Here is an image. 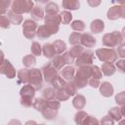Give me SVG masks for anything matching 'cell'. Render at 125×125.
I'll return each mask as SVG.
<instances>
[{
    "label": "cell",
    "instance_id": "7dc6e473",
    "mask_svg": "<svg viewBox=\"0 0 125 125\" xmlns=\"http://www.w3.org/2000/svg\"><path fill=\"white\" fill-rule=\"evenodd\" d=\"M88 84L93 88H98L100 86V79H97V78H94V77H90L88 79Z\"/></svg>",
    "mask_w": 125,
    "mask_h": 125
},
{
    "label": "cell",
    "instance_id": "74e56055",
    "mask_svg": "<svg viewBox=\"0 0 125 125\" xmlns=\"http://www.w3.org/2000/svg\"><path fill=\"white\" fill-rule=\"evenodd\" d=\"M71 28L77 32H80V31H83L85 29V23L82 21H79V20H76V21H73L71 22Z\"/></svg>",
    "mask_w": 125,
    "mask_h": 125
},
{
    "label": "cell",
    "instance_id": "d6a6232c",
    "mask_svg": "<svg viewBox=\"0 0 125 125\" xmlns=\"http://www.w3.org/2000/svg\"><path fill=\"white\" fill-rule=\"evenodd\" d=\"M22 63L25 67H32L36 63V59L33 55H26L22 59Z\"/></svg>",
    "mask_w": 125,
    "mask_h": 125
},
{
    "label": "cell",
    "instance_id": "bcb514c9",
    "mask_svg": "<svg viewBox=\"0 0 125 125\" xmlns=\"http://www.w3.org/2000/svg\"><path fill=\"white\" fill-rule=\"evenodd\" d=\"M115 102L117 104L122 105L125 104V92H120L115 96Z\"/></svg>",
    "mask_w": 125,
    "mask_h": 125
},
{
    "label": "cell",
    "instance_id": "4fadbf2b",
    "mask_svg": "<svg viewBox=\"0 0 125 125\" xmlns=\"http://www.w3.org/2000/svg\"><path fill=\"white\" fill-rule=\"evenodd\" d=\"M0 73L4 74L9 79H13L16 77V69L8 60H4L3 63L0 65Z\"/></svg>",
    "mask_w": 125,
    "mask_h": 125
},
{
    "label": "cell",
    "instance_id": "1f68e13d",
    "mask_svg": "<svg viewBox=\"0 0 125 125\" xmlns=\"http://www.w3.org/2000/svg\"><path fill=\"white\" fill-rule=\"evenodd\" d=\"M64 90L66 91V93L68 94V96H75L76 95V92H77V88L75 86V84L73 83V81L69 80L67 82H65V85H64Z\"/></svg>",
    "mask_w": 125,
    "mask_h": 125
},
{
    "label": "cell",
    "instance_id": "277c9868",
    "mask_svg": "<svg viewBox=\"0 0 125 125\" xmlns=\"http://www.w3.org/2000/svg\"><path fill=\"white\" fill-rule=\"evenodd\" d=\"M96 55L101 62H114L117 61L118 55L113 48H100L96 50Z\"/></svg>",
    "mask_w": 125,
    "mask_h": 125
},
{
    "label": "cell",
    "instance_id": "ba28073f",
    "mask_svg": "<svg viewBox=\"0 0 125 125\" xmlns=\"http://www.w3.org/2000/svg\"><path fill=\"white\" fill-rule=\"evenodd\" d=\"M74 62V58L69 54V52H66L62 55H58L53 58L52 64L57 69H62L64 64H70Z\"/></svg>",
    "mask_w": 125,
    "mask_h": 125
},
{
    "label": "cell",
    "instance_id": "ab89813d",
    "mask_svg": "<svg viewBox=\"0 0 125 125\" xmlns=\"http://www.w3.org/2000/svg\"><path fill=\"white\" fill-rule=\"evenodd\" d=\"M87 116V113L85 112V111H83V110H79V111H77L76 113H75V115H74V121H75V123L76 124H83V121H84V119H85V117Z\"/></svg>",
    "mask_w": 125,
    "mask_h": 125
},
{
    "label": "cell",
    "instance_id": "d590c367",
    "mask_svg": "<svg viewBox=\"0 0 125 125\" xmlns=\"http://www.w3.org/2000/svg\"><path fill=\"white\" fill-rule=\"evenodd\" d=\"M59 6L56 4V3H53V2H50L48 4H46L45 6V12L46 14H51V15H54V14H58L59 13Z\"/></svg>",
    "mask_w": 125,
    "mask_h": 125
},
{
    "label": "cell",
    "instance_id": "7c38bea8",
    "mask_svg": "<svg viewBox=\"0 0 125 125\" xmlns=\"http://www.w3.org/2000/svg\"><path fill=\"white\" fill-rule=\"evenodd\" d=\"M41 71H42L43 79H44L46 82H48V83H50V82L52 81V79H53L56 75H58V69L52 64V62H49V63L45 64V65L42 67Z\"/></svg>",
    "mask_w": 125,
    "mask_h": 125
},
{
    "label": "cell",
    "instance_id": "ee69618b",
    "mask_svg": "<svg viewBox=\"0 0 125 125\" xmlns=\"http://www.w3.org/2000/svg\"><path fill=\"white\" fill-rule=\"evenodd\" d=\"M10 24H11V22H10L8 17L5 15H0V27L7 29L10 27Z\"/></svg>",
    "mask_w": 125,
    "mask_h": 125
},
{
    "label": "cell",
    "instance_id": "3957f363",
    "mask_svg": "<svg viewBox=\"0 0 125 125\" xmlns=\"http://www.w3.org/2000/svg\"><path fill=\"white\" fill-rule=\"evenodd\" d=\"M123 43V34L120 31H112L103 36V44L105 47H117Z\"/></svg>",
    "mask_w": 125,
    "mask_h": 125
},
{
    "label": "cell",
    "instance_id": "f5cc1de1",
    "mask_svg": "<svg viewBox=\"0 0 125 125\" xmlns=\"http://www.w3.org/2000/svg\"><path fill=\"white\" fill-rule=\"evenodd\" d=\"M4 53H3V51L2 50H0V65L3 63V62H4Z\"/></svg>",
    "mask_w": 125,
    "mask_h": 125
},
{
    "label": "cell",
    "instance_id": "4316f807",
    "mask_svg": "<svg viewBox=\"0 0 125 125\" xmlns=\"http://www.w3.org/2000/svg\"><path fill=\"white\" fill-rule=\"evenodd\" d=\"M50 83H51V85L53 86V88H54V89L59 90V89H61V88H63V87H64V85H65V80H64L63 78H62L61 76L56 75V76L52 79V81H51Z\"/></svg>",
    "mask_w": 125,
    "mask_h": 125
},
{
    "label": "cell",
    "instance_id": "9a60e30c",
    "mask_svg": "<svg viewBox=\"0 0 125 125\" xmlns=\"http://www.w3.org/2000/svg\"><path fill=\"white\" fill-rule=\"evenodd\" d=\"M96 38H94L91 34L89 33H82L81 35V39H80V44L83 47H88V48H92L96 45Z\"/></svg>",
    "mask_w": 125,
    "mask_h": 125
},
{
    "label": "cell",
    "instance_id": "83f0119b",
    "mask_svg": "<svg viewBox=\"0 0 125 125\" xmlns=\"http://www.w3.org/2000/svg\"><path fill=\"white\" fill-rule=\"evenodd\" d=\"M56 94H57V90L54 89L53 87L45 88L42 92V96L45 100H54V99H56Z\"/></svg>",
    "mask_w": 125,
    "mask_h": 125
},
{
    "label": "cell",
    "instance_id": "cb8c5ba5",
    "mask_svg": "<svg viewBox=\"0 0 125 125\" xmlns=\"http://www.w3.org/2000/svg\"><path fill=\"white\" fill-rule=\"evenodd\" d=\"M30 15L34 20L40 21L44 18V10L40 6H33V8L30 11Z\"/></svg>",
    "mask_w": 125,
    "mask_h": 125
},
{
    "label": "cell",
    "instance_id": "6da1fadb",
    "mask_svg": "<svg viewBox=\"0 0 125 125\" xmlns=\"http://www.w3.org/2000/svg\"><path fill=\"white\" fill-rule=\"evenodd\" d=\"M78 67V70H75L72 81L77 89H82L88 84V79L91 77V65H82Z\"/></svg>",
    "mask_w": 125,
    "mask_h": 125
},
{
    "label": "cell",
    "instance_id": "484cf974",
    "mask_svg": "<svg viewBox=\"0 0 125 125\" xmlns=\"http://www.w3.org/2000/svg\"><path fill=\"white\" fill-rule=\"evenodd\" d=\"M52 34L50 33V31L47 29V27L43 24V25H39L36 29V36L40 39H46L49 38Z\"/></svg>",
    "mask_w": 125,
    "mask_h": 125
},
{
    "label": "cell",
    "instance_id": "5b68a950",
    "mask_svg": "<svg viewBox=\"0 0 125 125\" xmlns=\"http://www.w3.org/2000/svg\"><path fill=\"white\" fill-rule=\"evenodd\" d=\"M44 21H45L44 25L47 27V29L50 31L52 35L58 33L60 28V23H61L60 17L58 14H54V15L46 14V16L44 17Z\"/></svg>",
    "mask_w": 125,
    "mask_h": 125
},
{
    "label": "cell",
    "instance_id": "681fc988",
    "mask_svg": "<svg viewBox=\"0 0 125 125\" xmlns=\"http://www.w3.org/2000/svg\"><path fill=\"white\" fill-rule=\"evenodd\" d=\"M124 49H125V45L123 44V43H121L120 45H119V47L117 48V55L120 57V58H124L125 57V51H124Z\"/></svg>",
    "mask_w": 125,
    "mask_h": 125
},
{
    "label": "cell",
    "instance_id": "5bb4252c",
    "mask_svg": "<svg viewBox=\"0 0 125 125\" xmlns=\"http://www.w3.org/2000/svg\"><path fill=\"white\" fill-rule=\"evenodd\" d=\"M35 92H36V90L30 84H26L20 91L21 99H22V100H32L34 95H35Z\"/></svg>",
    "mask_w": 125,
    "mask_h": 125
},
{
    "label": "cell",
    "instance_id": "f907efd6",
    "mask_svg": "<svg viewBox=\"0 0 125 125\" xmlns=\"http://www.w3.org/2000/svg\"><path fill=\"white\" fill-rule=\"evenodd\" d=\"M87 3L90 7L95 8V7H98L102 3V0H87Z\"/></svg>",
    "mask_w": 125,
    "mask_h": 125
},
{
    "label": "cell",
    "instance_id": "f6af8a7d",
    "mask_svg": "<svg viewBox=\"0 0 125 125\" xmlns=\"http://www.w3.org/2000/svg\"><path fill=\"white\" fill-rule=\"evenodd\" d=\"M83 124H85V125L99 124V121H98V119H97L96 117H94V116H92V115H88V114H87V116L85 117V119H84V121H83Z\"/></svg>",
    "mask_w": 125,
    "mask_h": 125
},
{
    "label": "cell",
    "instance_id": "c3c4849f",
    "mask_svg": "<svg viewBox=\"0 0 125 125\" xmlns=\"http://www.w3.org/2000/svg\"><path fill=\"white\" fill-rule=\"evenodd\" d=\"M101 123L102 124H107V125H112L113 123H114V120L107 114V115H105V116H104L103 117V119L101 120Z\"/></svg>",
    "mask_w": 125,
    "mask_h": 125
},
{
    "label": "cell",
    "instance_id": "7bdbcfd3",
    "mask_svg": "<svg viewBox=\"0 0 125 125\" xmlns=\"http://www.w3.org/2000/svg\"><path fill=\"white\" fill-rule=\"evenodd\" d=\"M11 5V0H0V15H5Z\"/></svg>",
    "mask_w": 125,
    "mask_h": 125
},
{
    "label": "cell",
    "instance_id": "30bf717a",
    "mask_svg": "<svg viewBox=\"0 0 125 125\" xmlns=\"http://www.w3.org/2000/svg\"><path fill=\"white\" fill-rule=\"evenodd\" d=\"M106 17L110 21H115L119 18L125 19V6L116 5V6L110 7L106 13Z\"/></svg>",
    "mask_w": 125,
    "mask_h": 125
},
{
    "label": "cell",
    "instance_id": "8d00e7d4",
    "mask_svg": "<svg viewBox=\"0 0 125 125\" xmlns=\"http://www.w3.org/2000/svg\"><path fill=\"white\" fill-rule=\"evenodd\" d=\"M81 35L82 33L80 32H72L70 35H69V38H68V41L71 45H78L80 44V39H81Z\"/></svg>",
    "mask_w": 125,
    "mask_h": 125
},
{
    "label": "cell",
    "instance_id": "4dcf8cb0",
    "mask_svg": "<svg viewBox=\"0 0 125 125\" xmlns=\"http://www.w3.org/2000/svg\"><path fill=\"white\" fill-rule=\"evenodd\" d=\"M108 115L114 120V121H120L121 118L123 117L121 112H120V107H111L109 110H108Z\"/></svg>",
    "mask_w": 125,
    "mask_h": 125
},
{
    "label": "cell",
    "instance_id": "ffe728a7",
    "mask_svg": "<svg viewBox=\"0 0 125 125\" xmlns=\"http://www.w3.org/2000/svg\"><path fill=\"white\" fill-rule=\"evenodd\" d=\"M61 74H62V78L64 80L69 81V80H71L73 78V76L75 74V68L73 66H71V65H67V66L62 68Z\"/></svg>",
    "mask_w": 125,
    "mask_h": 125
},
{
    "label": "cell",
    "instance_id": "ac0fdd59",
    "mask_svg": "<svg viewBox=\"0 0 125 125\" xmlns=\"http://www.w3.org/2000/svg\"><path fill=\"white\" fill-rule=\"evenodd\" d=\"M42 53L47 59H53L56 56V50L51 43H46L42 47Z\"/></svg>",
    "mask_w": 125,
    "mask_h": 125
},
{
    "label": "cell",
    "instance_id": "603a6c76",
    "mask_svg": "<svg viewBox=\"0 0 125 125\" xmlns=\"http://www.w3.org/2000/svg\"><path fill=\"white\" fill-rule=\"evenodd\" d=\"M7 17L9 19L10 22L13 23V24H15V25H18V24L21 23V21H22V16H21V14L15 13L12 10L8 12V16Z\"/></svg>",
    "mask_w": 125,
    "mask_h": 125
},
{
    "label": "cell",
    "instance_id": "44dd1931",
    "mask_svg": "<svg viewBox=\"0 0 125 125\" xmlns=\"http://www.w3.org/2000/svg\"><path fill=\"white\" fill-rule=\"evenodd\" d=\"M72 105L76 109H82L86 105V99L83 95H75L72 100Z\"/></svg>",
    "mask_w": 125,
    "mask_h": 125
},
{
    "label": "cell",
    "instance_id": "8992f818",
    "mask_svg": "<svg viewBox=\"0 0 125 125\" xmlns=\"http://www.w3.org/2000/svg\"><path fill=\"white\" fill-rule=\"evenodd\" d=\"M33 8L32 0H14L12 3L11 10L18 14L29 13Z\"/></svg>",
    "mask_w": 125,
    "mask_h": 125
},
{
    "label": "cell",
    "instance_id": "e0dca14e",
    "mask_svg": "<svg viewBox=\"0 0 125 125\" xmlns=\"http://www.w3.org/2000/svg\"><path fill=\"white\" fill-rule=\"evenodd\" d=\"M102 72L104 75L105 76H111L115 73L116 71V68H115V65L112 63V62H104L103 64H102V68H101Z\"/></svg>",
    "mask_w": 125,
    "mask_h": 125
},
{
    "label": "cell",
    "instance_id": "9c48e42d",
    "mask_svg": "<svg viewBox=\"0 0 125 125\" xmlns=\"http://www.w3.org/2000/svg\"><path fill=\"white\" fill-rule=\"evenodd\" d=\"M38 25L37 22L32 20H26L22 23V33L27 39H33L36 36V29Z\"/></svg>",
    "mask_w": 125,
    "mask_h": 125
},
{
    "label": "cell",
    "instance_id": "e575fe53",
    "mask_svg": "<svg viewBox=\"0 0 125 125\" xmlns=\"http://www.w3.org/2000/svg\"><path fill=\"white\" fill-rule=\"evenodd\" d=\"M46 104V100L44 98H37L32 102V106L39 112H41V110L43 109V107L45 106Z\"/></svg>",
    "mask_w": 125,
    "mask_h": 125
},
{
    "label": "cell",
    "instance_id": "b9f144b4",
    "mask_svg": "<svg viewBox=\"0 0 125 125\" xmlns=\"http://www.w3.org/2000/svg\"><path fill=\"white\" fill-rule=\"evenodd\" d=\"M31 53L33 56H41L42 53V47L40 46V44L38 42H33L31 45Z\"/></svg>",
    "mask_w": 125,
    "mask_h": 125
},
{
    "label": "cell",
    "instance_id": "11a10c76",
    "mask_svg": "<svg viewBox=\"0 0 125 125\" xmlns=\"http://www.w3.org/2000/svg\"><path fill=\"white\" fill-rule=\"evenodd\" d=\"M117 3H119L120 5H124V3H125V0H115Z\"/></svg>",
    "mask_w": 125,
    "mask_h": 125
},
{
    "label": "cell",
    "instance_id": "2e32d148",
    "mask_svg": "<svg viewBox=\"0 0 125 125\" xmlns=\"http://www.w3.org/2000/svg\"><path fill=\"white\" fill-rule=\"evenodd\" d=\"M100 93L102 94V96L105 97V98H109L113 95V87L109 82H102V84H100Z\"/></svg>",
    "mask_w": 125,
    "mask_h": 125
},
{
    "label": "cell",
    "instance_id": "60d3db41",
    "mask_svg": "<svg viewBox=\"0 0 125 125\" xmlns=\"http://www.w3.org/2000/svg\"><path fill=\"white\" fill-rule=\"evenodd\" d=\"M103 76V72L101 70V68L97 65H91V77L100 79Z\"/></svg>",
    "mask_w": 125,
    "mask_h": 125
},
{
    "label": "cell",
    "instance_id": "f35d334b",
    "mask_svg": "<svg viewBox=\"0 0 125 125\" xmlns=\"http://www.w3.org/2000/svg\"><path fill=\"white\" fill-rule=\"evenodd\" d=\"M68 98H69V96L66 93V91L64 90V88H61V89L57 90V94H56L57 100H59L60 102H63V101L68 100Z\"/></svg>",
    "mask_w": 125,
    "mask_h": 125
},
{
    "label": "cell",
    "instance_id": "d4e9b609",
    "mask_svg": "<svg viewBox=\"0 0 125 125\" xmlns=\"http://www.w3.org/2000/svg\"><path fill=\"white\" fill-rule=\"evenodd\" d=\"M18 79H19V83H21V84L28 83V79H29V69H27V68L20 69L19 72H18Z\"/></svg>",
    "mask_w": 125,
    "mask_h": 125
},
{
    "label": "cell",
    "instance_id": "7a4b0ae2",
    "mask_svg": "<svg viewBox=\"0 0 125 125\" xmlns=\"http://www.w3.org/2000/svg\"><path fill=\"white\" fill-rule=\"evenodd\" d=\"M60 107H61V104H60L59 100H57V99L46 100L45 106L41 110V113H42V115L45 119L52 120V119L57 117Z\"/></svg>",
    "mask_w": 125,
    "mask_h": 125
},
{
    "label": "cell",
    "instance_id": "f546056e",
    "mask_svg": "<svg viewBox=\"0 0 125 125\" xmlns=\"http://www.w3.org/2000/svg\"><path fill=\"white\" fill-rule=\"evenodd\" d=\"M53 46H54L57 54H62L66 50V44L62 40H60V39L55 40L53 42Z\"/></svg>",
    "mask_w": 125,
    "mask_h": 125
},
{
    "label": "cell",
    "instance_id": "db71d44e",
    "mask_svg": "<svg viewBox=\"0 0 125 125\" xmlns=\"http://www.w3.org/2000/svg\"><path fill=\"white\" fill-rule=\"evenodd\" d=\"M35 2H38V3H47L49 0H34Z\"/></svg>",
    "mask_w": 125,
    "mask_h": 125
},
{
    "label": "cell",
    "instance_id": "8fae6325",
    "mask_svg": "<svg viewBox=\"0 0 125 125\" xmlns=\"http://www.w3.org/2000/svg\"><path fill=\"white\" fill-rule=\"evenodd\" d=\"M94 62V53L91 51H83V53L76 58L75 64L77 66L82 65H92Z\"/></svg>",
    "mask_w": 125,
    "mask_h": 125
},
{
    "label": "cell",
    "instance_id": "f1b7e54d",
    "mask_svg": "<svg viewBox=\"0 0 125 125\" xmlns=\"http://www.w3.org/2000/svg\"><path fill=\"white\" fill-rule=\"evenodd\" d=\"M59 17H60V21L62 24H68L71 21V20H72V15L68 11H62V12H61L59 14Z\"/></svg>",
    "mask_w": 125,
    "mask_h": 125
},
{
    "label": "cell",
    "instance_id": "d6986e66",
    "mask_svg": "<svg viewBox=\"0 0 125 125\" xmlns=\"http://www.w3.org/2000/svg\"><path fill=\"white\" fill-rule=\"evenodd\" d=\"M90 28H91V31L93 33H100L104 30V22L100 20V19H97V20H94L91 24H90Z\"/></svg>",
    "mask_w": 125,
    "mask_h": 125
},
{
    "label": "cell",
    "instance_id": "52a82bcc",
    "mask_svg": "<svg viewBox=\"0 0 125 125\" xmlns=\"http://www.w3.org/2000/svg\"><path fill=\"white\" fill-rule=\"evenodd\" d=\"M28 83L36 90H40L43 86V75L41 69L38 68H31L29 69V79Z\"/></svg>",
    "mask_w": 125,
    "mask_h": 125
},
{
    "label": "cell",
    "instance_id": "836d02e7",
    "mask_svg": "<svg viewBox=\"0 0 125 125\" xmlns=\"http://www.w3.org/2000/svg\"><path fill=\"white\" fill-rule=\"evenodd\" d=\"M83 51H84V47L82 45H80V44L73 45V47L69 50V54L75 59V58H78L83 53Z\"/></svg>",
    "mask_w": 125,
    "mask_h": 125
},
{
    "label": "cell",
    "instance_id": "7402d4cb",
    "mask_svg": "<svg viewBox=\"0 0 125 125\" xmlns=\"http://www.w3.org/2000/svg\"><path fill=\"white\" fill-rule=\"evenodd\" d=\"M62 8H64L65 10H77L80 7V2L79 0H62Z\"/></svg>",
    "mask_w": 125,
    "mask_h": 125
},
{
    "label": "cell",
    "instance_id": "816d5d0a",
    "mask_svg": "<svg viewBox=\"0 0 125 125\" xmlns=\"http://www.w3.org/2000/svg\"><path fill=\"white\" fill-rule=\"evenodd\" d=\"M124 64H125V61L122 59V60H120V61H117V62H116V66H117V68L123 73L124 72Z\"/></svg>",
    "mask_w": 125,
    "mask_h": 125
}]
</instances>
